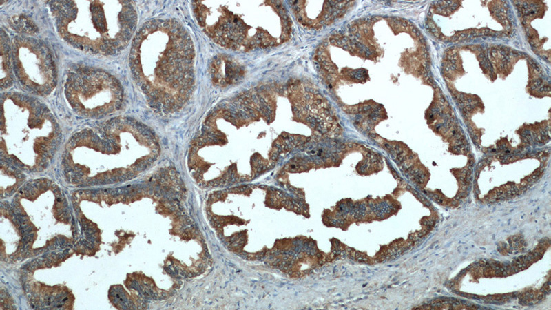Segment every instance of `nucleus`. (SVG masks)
<instances>
[{"instance_id":"f257e3e1","label":"nucleus","mask_w":551,"mask_h":310,"mask_svg":"<svg viewBox=\"0 0 551 310\" xmlns=\"http://www.w3.org/2000/svg\"><path fill=\"white\" fill-rule=\"evenodd\" d=\"M194 63L191 37L176 19L147 21L133 38L131 73L156 111L175 110L188 99L194 83Z\"/></svg>"},{"instance_id":"f03ea898","label":"nucleus","mask_w":551,"mask_h":310,"mask_svg":"<svg viewBox=\"0 0 551 310\" xmlns=\"http://www.w3.org/2000/svg\"><path fill=\"white\" fill-rule=\"evenodd\" d=\"M59 36L73 48L94 55L112 56L129 43L137 25L131 1H50Z\"/></svg>"},{"instance_id":"7ed1b4c3","label":"nucleus","mask_w":551,"mask_h":310,"mask_svg":"<svg viewBox=\"0 0 551 310\" xmlns=\"http://www.w3.org/2000/svg\"><path fill=\"white\" fill-rule=\"evenodd\" d=\"M1 157L19 166H46L61 142V130L50 110L38 99L15 92L1 96Z\"/></svg>"},{"instance_id":"20e7f679","label":"nucleus","mask_w":551,"mask_h":310,"mask_svg":"<svg viewBox=\"0 0 551 310\" xmlns=\"http://www.w3.org/2000/svg\"><path fill=\"white\" fill-rule=\"evenodd\" d=\"M192 6L201 29L225 48L247 52L284 40L276 28L277 19L285 18L278 2L196 1Z\"/></svg>"},{"instance_id":"39448f33","label":"nucleus","mask_w":551,"mask_h":310,"mask_svg":"<svg viewBox=\"0 0 551 310\" xmlns=\"http://www.w3.org/2000/svg\"><path fill=\"white\" fill-rule=\"evenodd\" d=\"M64 93L72 110L79 116L101 119L118 112L123 105V87L107 71L82 66L69 72Z\"/></svg>"},{"instance_id":"423d86ee","label":"nucleus","mask_w":551,"mask_h":310,"mask_svg":"<svg viewBox=\"0 0 551 310\" xmlns=\"http://www.w3.org/2000/svg\"><path fill=\"white\" fill-rule=\"evenodd\" d=\"M14 76L24 91L46 96L54 90L57 72L53 55L43 41L17 36L12 41Z\"/></svg>"},{"instance_id":"0eeeda50","label":"nucleus","mask_w":551,"mask_h":310,"mask_svg":"<svg viewBox=\"0 0 551 310\" xmlns=\"http://www.w3.org/2000/svg\"><path fill=\"white\" fill-rule=\"evenodd\" d=\"M1 90L11 87L14 81L12 66V42L7 32L1 28L0 32Z\"/></svg>"}]
</instances>
